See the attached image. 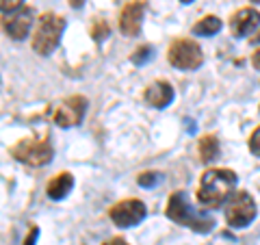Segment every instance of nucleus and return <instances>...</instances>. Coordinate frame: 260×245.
<instances>
[{"mask_svg": "<svg viewBox=\"0 0 260 245\" xmlns=\"http://www.w3.org/2000/svg\"><path fill=\"white\" fill-rule=\"evenodd\" d=\"M237 187V174L230 169H208L200 180L198 189V200L202 206L206 208H217L221 206Z\"/></svg>", "mask_w": 260, "mask_h": 245, "instance_id": "obj_1", "label": "nucleus"}, {"mask_svg": "<svg viewBox=\"0 0 260 245\" xmlns=\"http://www.w3.org/2000/svg\"><path fill=\"white\" fill-rule=\"evenodd\" d=\"M167 217L172 219V222L180 224V226H186L191 228L193 232H202L206 234L215 228V219L206 215V213H200V210H195L191 206L189 198L184 195V191H176L172 193V198L167 202Z\"/></svg>", "mask_w": 260, "mask_h": 245, "instance_id": "obj_2", "label": "nucleus"}, {"mask_svg": "<svg viewBox=\"0 0 260 245\" xmlns=\"http://www.w3.org/2000/svg\"><path fill=\"white\" fill-rule=\"evenodd\" d=\"M65 30V20L54 13H46L39 18L35 35H32V50L42 56L52 54L61 44V35Z\"/></svg>", "mask_w": 260, "mask_h": 245, "instance_id": "obj_3", "label": "nucleus"}, {"mask_svg": "<svg viewBox=\"0 0 260 245\" xmlns=\"http://www.w3.org/2000/svg\"><path fill=\"white\" fill-rule=\"evenodd\" d=\"M11 157L18 159L24 165L30 167H42L48 165L54 157V150L48 141H37V139H24L11 148Z\"/></svg>", "mask_w": 260, "mask_h": 245, "instance_id": "obj_4", "label": "nucleus"}, {"mask_svg": "<svg viewBox=\"0 0 260 245\" xmlns=\"http://www.w3.org/2000/svg\"><path fill=\"white\" fill-rule=\"evenodd\" d=\"M256 219V202L247 191H237L225 204V222L232 228H245Z\"/></svg>", "mask_w": 260, "mask_h": 245, "instance_id": "obj_5", "label": "nucleus"}, {"mask_svg": "<svg viewBox=\"0 0 260 245\" xmlns=\"http://www.w3.org/2000/svg\"><path fill=\"white\" fill-rule=\"evenodd\" d=\"M169 63L178 70H198L204 56H202L200 46L193 42V39H176V42L169 46Z\"/></svg>", "mask_w": 260, "mask_h": 245, "instance_id": "obj_6", "label": "nucleus"}, {"mask_svg": "<svg viewBox=\"0 0 260 245\" xmlns=\"http://www.w3.org/2000/svg\"><path fill=\"white\" fill-rule=\"evenodd\" d=\"M87 113V98L83 96H72V98H65V100L54 109L52 113V119L56 126L61 128H72V126H78L83 121Z\"/></svg>", "mask_w": 260, "mask_h": 245, "instance_id": "obj_7", "label": "nucleus"}, {"mask_svg": "<svg viewBox=\"0 0 260 245\" xmlns=\"http://www.w3.org/2000/svg\"><path fill=\"white\" fill-rule=\"evenodd\" d=\"M145 215H148V210H145V204L141 200H124L115 204V206L111 208V222L115 224L117 228H135L139 226Z\"/></svg>", "mask_w": 260, "mask_h": 245, "instance_id": "obj_8", "label": "nucleus"}, {"mask_svg": "<svg viewBox=\"0 0 260 245\" xmlns=\"http://www.w3.org/2000/svg\"><path fill=\"white\" fill-rule=\"evenodd\" d=\"M143 15H145V3L143 0H135V3H128L119 15V30L124 33L126 37H135L141 33L143 26Z\"/></svg>", "mask_w": 260, "mask_h": 245, "instance_id": "obj_9", "label": "nucleus"}, {"mask_svg": "<svg viewBox=\"0 0 260 245\" xmlns=\"http://www.w3.org/2000/svg\"><path fill=\"white\" fill-rule=\"evenodd\" d=\"M32 26V9H18L13 13H7L3 18V28L9 37L13 39H24L28 35V30Z\"/></svg>", "mask_w": 260, "mask_h": 245, "instance_id": "obj_10", "label": "nucleus"}, {"mask_svg": "<svg viewBox=\"0 0 260 245\" xmlns=\"http://www.w3.org/2000/svg\"><path fill=\"white\" fill-rule=\"evenodd\" d=\"M260 26V13L256 9H241L234 13V18L230 22V28H232V35L234 37H247L249 33H254Z\"/></svg>", "mask_w": 260, "mask_h": 245, "instance_id": "obj_11", "label": "nucleus"}, {"mask_svg": "<svg viewBox=\"0 0 260 245\" xmlns=\"http://www.w3.org/2000/svg\"><path fill=\"white\" fill-rule=\"evenodd\" d=\"M145 102L154 109H165L174 102V87L167 80H154V83L145 89Z\"/></svg>", "mask_w": 260, "mask_h": 245, "instance_id": "obj_12", "label": "nucleus"}, {"mask_svg": "<svg viewBox=\"0 0 260 245\" xmlns=\"http://www.w3.org/2000/svg\"><path fill=\"white\" fill-rule=\"evenodd\" d=\"M74 189V176L68 174V171H63V174L59 176H54L50 182H48V198L50 200H63V198H68V193Z\"/></svg>", "mask_w": 260, "mask_h": 245, "instance_id": "obj_13", "label": "nucleus"}, {"mask_svg": "<svg viewBox=\"0 0 260 245\" xmlns=\"http://www.w3.org/2000/svg\"><path fill=\"white\" fill-rule=\"evenodd\" d=\"M221 30V20L217 18V15H206L204 20H200L198 24L193 26V33L200 37H210L215 35V33Z\"/></svg>", "mask_w": 260, "mask_h": 245, "instance_id": "obj_14", "label": "nucleus"}, {"mask_svg": "<svg viewBox=\"0 0 260 245\" xmlns=\"http://www.w3.org/2000/svg\"><path fill=\"white\" fill-rule=\"evenodd\" d=\"M200 157L204 163H210L219 157V141L213 135H206L200 139Z\"/></svg>", "mask_w": 260, "mask_h": 245, "instance_id": "obj_15", "label": "nucleus"}, {"mask_svg": "<svg viewBox=\"0 0 260 245\" xmlns=\"http://www.w3.org/2000/svg\"><path fill=\"white\" fill-rule=\"evenodd\" d=\"M152 54H154V48L152 46H141V48H137L133 56H130V61H133L135 65H145V63L152 59Z\"/></svg>", "mask_w": 260, "mask_h": 245, "instance_id": "obj_16", "label": "nucleus"}, {"mask_svg": "<svg viewBox=\"0 0 260 245\" xmlns=\"http://www.w3.org/2000/svg\"><path fill=\"white\" fill-rule=\"evenodd\" d=\"M160 180H162V176L156 174V171H150V174H141L139 176V185L141 187H148V189H150V187H156Z\"/></svg>", "mask_w": 260, "mask_h": 245, "instance_id": "obj_17", "label": "nucleus"}, {"mask_svg": "<svg viewBox=\"0 0 260 245\" xmlns=\"http://www.w3.org/2000/svg\"><path fill=\"white\" fill-rule=\"evenodd\" d=\"M22 3L24 0H0V11L3 13H13L22 9Z\"/></svg>", "mask_w": 260, "mask_h": 245, "instance_id": "obj_18", "label": "nucleus"}, {"mask_svg": "<svg viewBox=\"0 0 260 245\" xmlns=\"http://www.w3.org/2000/svg\"><path fill=\"white\" fill-rule=\"evenodd\" d=\"M249 150L254 157H260V126L254 130V135L249 139Z\"/></svg>", "mask_w": 260, "mask_h": 245, "instance_id": "obj_19", "label": "nucleus"}, {"mask_svg": "<svg viewBox=\"0 0 260 245\" xmlns=\"http://www.w3.org/2000/svg\"><path fill=\"white\" fill-rule=\"evenodd\" d=\"M37 236H39V228H37V226H32V228H30V234L26 236V239H24V245H35Z\"/></svg>", "mask_w": 260, "mask_h": 245, "instance_id": "obj_20", "label": "nucleus"}, {"mask_svg": "<svg viewBox=\"0 0 260 245\" xmlns=\"http://www.w3.org/2000/svg\"><path fill=\"white\" fill-rule=\"evenodd\" d=\"M102 245H128L126 239H121V236H115V239H109V241H104Z\"/></svg>", "mask_w": 260, "mask_h": 245, "instance_id": "obj_21", "label": "nucleus"}, {"mask_svg": "<svg viewBox=\"0 0 260 245\" xmlns=\"http://www.w3.org/2000/svg\"><path fill=\"white\" fill-rule=\"evenodd\" d=\"M68 3H70L72 9H80V7L85 5V0H68Z\"/></svg>", "mask_w": 260, "mask_h": 245, "instance_id": "obj_22", "label": "nucleus"}, {"mask_svg": "<svg viewBox=\"0 0 260 245\" xmlns=\"http://www.w3.org/2000/svg\"><path fill=\"white\" fill-rule=\"evenodd\" d=\"M251 61H254V68H256V70H260V48L254 52V59H251Z\"/></svg>", "mask_w": 260, "mask_h": 245, "instance_id": "obj_23", "label": "nucleus"}, {"mask_svg": "<svg viewBox=\"0 0 260 245\" xmlns=\"http://www.w3.org/2000/svg\"><path fill=\"white\" fill-rule=\"evenodd\" d=\"M251 42H254V44H260V33H258L256 37H251Z\"/></svg>", "mask_w": 260, "mask_h": 245, "instance_id": "obj_24", "label": "nucleus"}, {"mask_svg": "<svg viewBox=\"0 0 260 245\" xmlns=\"http://www.w3.org/2000/svg\"><path fill=\"white\" fill-rule=\"evenodd\" d=\"M180 3H182V5H191V3H193V0H180Z\"/></svg>", "mask_w": 260, "mask_h": 245, "instance_id": "obj_25", "label": "nucleus"}]
</instances>
